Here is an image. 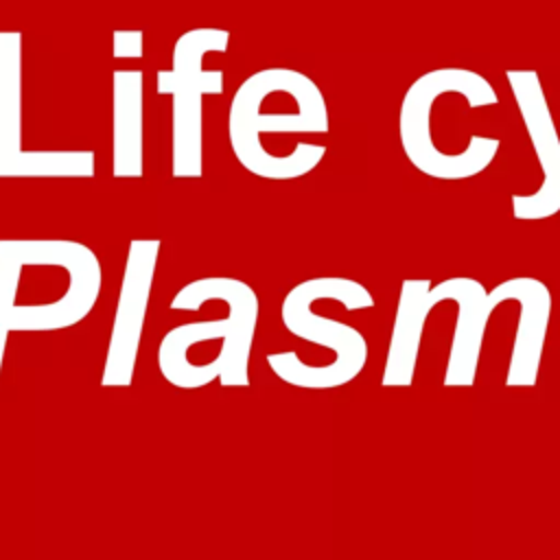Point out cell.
Segmentation results:
<instances>
[{"label": "cell", "mask_w": 560, "mask_h": 560, "mask_svg": "<svg viewBox=\"0 0 560 560\" xmlns=\"http://www.w3.org/2000/svg\"><path fill=\"white\" fill-rule=\"evenodd\" d=\"M112 50L116 59H140L144 52L142 31H114Z\"/></svg>", "instance_id": "cell-10"}, {"label": "cell", "mask_w": 560, "mask_h": 560, "mask_svg": "<svg viewBox=\"0 0 560 560\" xmlns=\"http://www.w3.org/2000/svg\"><path fill=\"white\" fill-rule=\"evenodd\" d=\"M505 81L542 171L536 190L512 195V214L521 221L549 219L560 212V131L536 70H505Z\"/></svg>", "instance_id": "cell-5"}, {"label": "cell", "mask_w": 560, "mask_h": 560, "mask_svg": "<svg viewBox=\"0 0 560 560\" xmlns=\"http://www.w3.org/2000/svg\"><path fill=\"white\" fill-rule=\"evenodd\" d=\"M230 33L225 28L203 26L182 33L173 46L168 70H158V94L173 98V177L203 175V98L221 94L225 79L221 70H206L208 52H225Z\"/></svg>", "instance_id": "cell-3"}, {"label": "cell", "mask_w": 560, "mask_h": 560, "mask_svg": "<svg viewBox=\"0 0 560 560\" xmlns=\"http://www.w3.org/2000/svg\"><path fill=\"white\" fill-rule=\"evenodd\" d=\"M144 74L114 70L112 77V175L142 177L144 173Z\"/></svg>", "instance_id": "cell-7"}, {"label": "cell", "mask_w": 560, "mask_h": 560, "mask_svg": "<svg viewBox=\"0 0 560 560\" xmlns=\"http://www.w3.org/2000/svg\"><path fill=\"white\" fill-rule=\"evenodd\" d=\"M516 293V324L514 339L510 346V363L505 385L521 387L534 385L538 376V365L542 359L549 315H551V293L545 282L521 276L514 278Z\"/></svg>", "instance_id": "cell-6"}, {"label": "cell", "mask_w": 560, "mask_h": 560, "mask_svg": "<svg viewBox=\"0 0 560 560\" xmlns=\"http://www.w3.org/2000/svg\"><path fill=\"white\" fill-rule=\"evenodd\" d=\"M328 127V105L319 85L293 68H262L249 74L230 101V149L236 162L260 179L267 138L326 133Z\"/></svg>", "instance_id": "cell-2"}, {"label": "cell", "mask_w": 560, "mask_h": 560, "mask_svg": "<svg viewBox=\"0 0 560 560\" xmlns=\"http://www.w3.org/2000/svg\"><path fill=\"white\" fill-rule=\"evenodd\" d=\"M90 149L22 147V33L0 31V177H94Z\"/></svg>", "instance_id": "cell-4"}, {"label": "cell", "mask_w": 560, "mask_h": 560, "mask_svg": "<svg viewBox=\"0 0 560 560\" xmlns=\"http://www.w3.org/2000/svg\"><path fill=\"white\" fill-rule=\"evenodd\" d=\"M431 287L433 284L427 278H411L405 280L400 287V300L392 328L387 372L383 376V383L387 385H409L413 378L427 317L433 304Z\"/></svg>", "instance_id": "cell-8"}, {"label": "cell", "mask_w": 560, "mask_h": 560, "mask_svg": "<svg viewBox=\"0 0 560 560\" xmlns=\"http://www.w3.org/2000/svg\"><path fill=\"white\" fill-rule=\"evenodd\" d=\"M488 291L475 278H462L457 298V315L448 343V361L444 385H472L479 357L483 350V332L488 322Z\"/></svg>", "instance_id": "cell-9"}, {"label": "cell", "mask_w": 560, "mask_h": 560, "mask_svg": "<svg viewBox=\"0 0 560 560\" xmlns=\"http://www.w3.org/2000/svg\"><path fill=\"white\" fill-rule=\"evenodd\" d=\"M499 105L494 85L468 68H435L411 81L398 109L405 158L431 179L462 182L483 173L499 138L477 131V112Z\"/></svg>", "instance_id": "cell-1"}]
</instances>
